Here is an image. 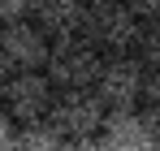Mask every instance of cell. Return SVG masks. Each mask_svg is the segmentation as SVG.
Segmentation results:
<instances>
[{
  "mask_svg": "<svg viewBox=\"0 0 160 151\" xmlns=\"http://www.w3.org/2000/svg\"><path fill=\"white\" fill-rule=\"evenodd\" d=\"M100 65H104V52L95 48L91 39L61 35V39H52V52H48V65L43 69L56 82V91H91Z\"/></svg>",
  "mask_w": 160,
  "mask_h": 151,
  "instance_id": "1",
  "label": "cell"
},
{
  "mask_svg": "<svg viewBox=\"0 0 160 151\" xmlns=\"http://www.w3.org/2000/svg\"><path fill=\"white\" fill-rule=\"evenodd\" d=\"M56 104V82L48 69H26V74H9L0 91V108L13 117V125H43L52 117Z\"/></svg>",
  "mask_w": 160,
  "mask_h": 151,
  "instance_id": "2",
  "label": "cell"
},
{
  "mask_svg": "<svg viewBox=\"0 0 160 151\" xmlns=\"http://www.w3.org/2000/svg\"><path fill=\"white\" fill-rule=\"evenodd\" d=\"M138 26H143V22L126 9V0H91L78 35H82V39H91L104 56H121V52L134 48Z\"/></svg>",
  "mask_w": 160,
  "mask_h": 151,
  "instance_id": "3",
  "label": "cell"
},
{
  "mask_svg": "<svg viewBox=\"0 0 160 151\" xmlns=\"http://www.w3.org/2000/svg\"><path fill=\"white\" fill-rule=\"evenodd\" d=\"M48 52H52V35L35 22V17L0 26V65H4V74L43 69V65H48Z\"/></svg>",
  "mask_w": 160,
  "mask_h": 151,
  "instance_id": "4",
  "label": "cell"
},
{
  "mask_svg": "<svg viewBox=\"0 0 160 151\" xmlns=\"http://www.w3.org/2000/svg\"><path fill=\"white\" fill-rule=\"evenodd\" d=\"M143 86H147V69L134 61L130 52H121V56H104L91 91L112 112V108H138L143 104Z\"/></svg>",
  "mask_w": 160,
  "mask_h": 151,
  "instance_id": "5",
  "label": "cell"
},
{
  "mask_svg": "<svg viewBox=\"0 0 160 151\" xmlns=\"http://www.w3.org/2000/svg\"><path fill=\"white\" fill-rule=\"evenodd\" d=\"M104 117H108V108L100 104L95 91H56L48 125H52L65 143H78V138H95L100 125H104Z\"/></svg>",
  "mask_w": 160,
  "mask_h": 151,
  "instance_id": "6",
  "label": "cell"
},
{
  "mask_svg": "<svg viewBox=\"0 0 160 151\" xmlns=\"http://www.w3.org/2000/svg\"><path fill=\"white\" fill-rule=\"evenodd\" d=\"M95 138H100L108 151H156L160 125L143 112V108H112Z\"/></svg>",
  "mask_w": 160,
  "mask_h": 151,
  "instance_id": "7",
  "label": "cell"
},
{
  "mask_svg": "<svg viewBox=\"0 0 160 151\" xmlns=\"http://www.w3.org/2000/svg\"><path fill=\"white\" fill-rule=\"evenodd\" d=\"M87 4H91V0H35V13H30V17L43 26L52 39H61V35H78L82 30Z\"/></svg>",
  "mask_w": 160,
  "mask_h": 151,
  "instance_id": "8",
  "label": "cell"
},
{
  "mask_svg": "<svg viewBox=\"0 0 160 151\" xmlns=\"http://www.w3.org/2000/svg\"><path fill=\"white\" fill-rule=\"evenodd\" d=\"M130 56L143 65V69H147V74H160V17H156V22H143V26H138Z\"/></svg>",
  "mask_w": 160,
  "mask_h": 151,
  "instance_id": "9",
  "label": "cell"
},
{
  "mask_svg": "<svg viewBox=\"0 0 160 151\" xmlns=\"http://www.w3.org/2000/svg\"><path fill=\"white\" fill-rule=\"evenodd\" d=\"M13 151H65V138H61L48 121H43V125H18Z\"/></svg>",
  "mask_w": 160,
  "mask_h": 151,
  "instance_id": "10",
  "label": "cell"
},
{
  "mask_svg": "<svg viewBox=\"0 0 160 151\" xmlns=\"http://www.w3.org/2000/svg\"><path fill=\"white\" fill-rule=\"evenodd\" d=\"M143 112L160 125V74H147V86H143Z\"/></svg>",
  "mask_w": 160,
  "mask_h": 151,
  "instance_id": "11",
  "label": "cell"
},
{
  "mask_svg": "<svg viewBox=\"0 0 160 151\" xmlns=\"http://www.w3.org/2000/svg\"><path fill=\"white\" fill-rule=\"evenodd\" d=\"M35 13V0H0V26L4 22H22Z\"/></svg>",
  "mask_w": 160,
  "mask_h": 151,
  "instance_id": "12",
  "label": "cell"
},
{
  "mask_svg": "<svg viewBox=\"0 0 160 151\" xmlns=\"http://www.w3.org/2000/svg\"><path fill=\"white\" fill-rule=\"evenodd\" d=\"M126 9H130L138 22H156L160 17V0H126Z\"/></svg>",
  "mask_w": 160,
  "mask_h": 151,
  "instance_id": "13",
  "label": "cell"
},
{
  "mask_svg": "<svg viewBox=\"0 0 160 151\" xmlns=\"http://www.w3.org/2000/svg\"><path fill=\"white\" fill-rule=\"evenodd\" d=\"M13 138H18V125H13V117L0 108V151H13Z\"/></svg>",
  "mask_w": 160,
  "mask_h": 151,
  "instance_id": "14",
  "label": "cell"
},
{
  "mask_svg": "<svg viewBox=\"0 0 160 151\" xmlns=\"http://www.w3.org/2000/svg\"><path fill=\"white\" fill-rule=\"evenodd\" d=\"M65 151H108L100 138H78V143H65Z\"/></svg>",
  "mask_w": 160,
  "mask_h": 151,
  "instance_id": "15",
  "label": "cell"
},
{
  "mask_svg": "<svg viewBox=\"0 0 160 151\" xmlns=\"http://www.w3.org/2000/svg\"><path fill=\"white\" fill-rule=\"evenodd\" d=\"M4 78H9V74H4V65H0V91H4Z\"/></svg>",
  "mask_w": 160,
  "mask_h": 151,
  "instance_id": "16",
  "label": "cell"
},
{
  "mask_svg": "<svg viewBox=\"0 0 160 151\" xmlns=\"http://www.w3.org/2000/svg\"><path fill=\"white\" fill-rule=\"evenodd\" d=\"M156 151H160V138H156Z\"/></svg>",
  "mask_w": 160,
  "mask_h": 151,
  "instance_id": "17",
  "label": "cell"
}]
</instances>
